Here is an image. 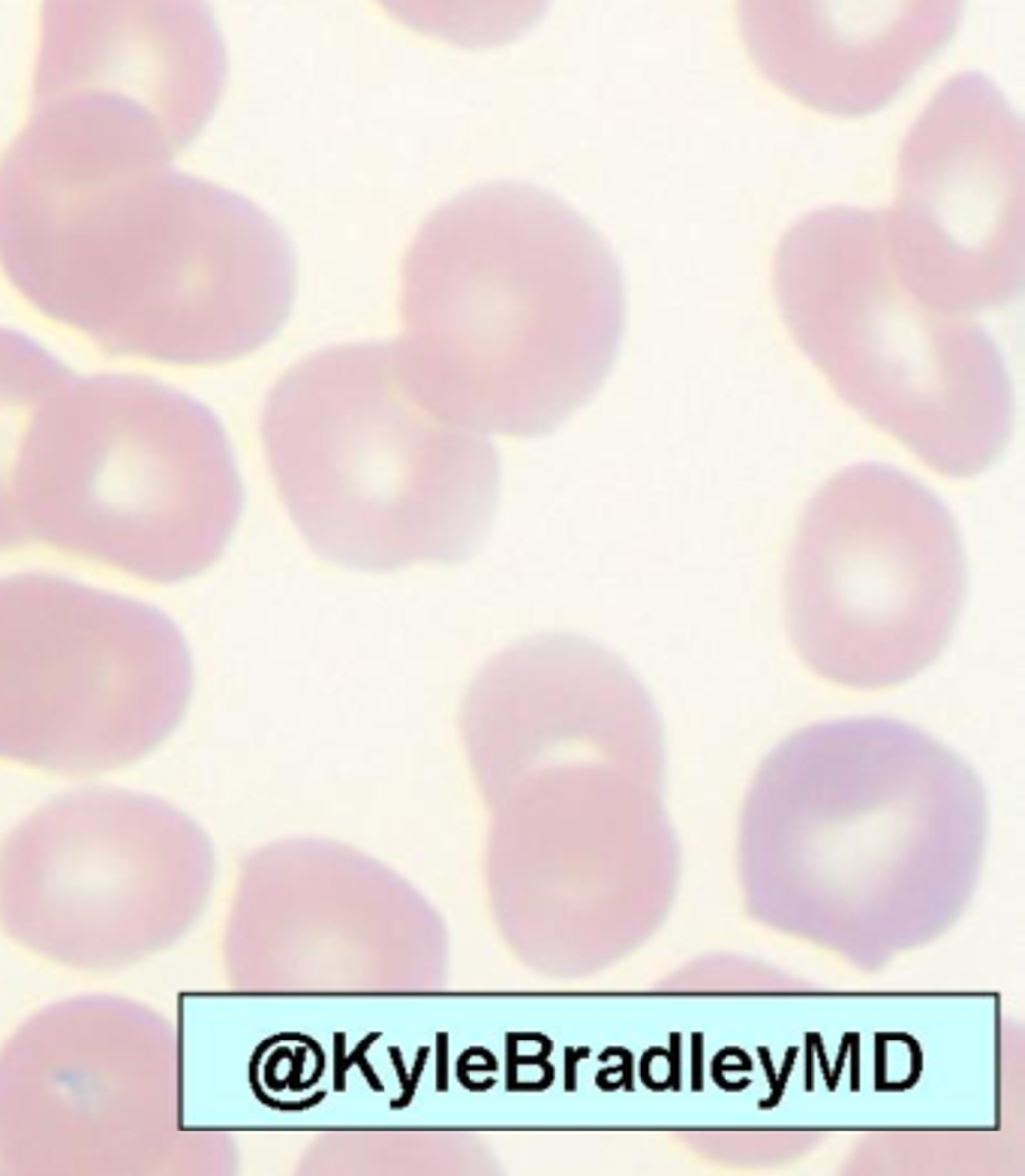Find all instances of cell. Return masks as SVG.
<instances>
[{
	"label": "cell",
	"mask_w": 1025,
	"mask_h": 1176,
	"mask_svg": "<svg viewBox=\"0 0 1025 1176\" xmlns=\"http://www.w3.org/2000/svg\"><path fill=\"white\" fill-rule=\"evenodd\" d=\"M668 990H807L810 984L779 972L764 960L734 957V953H710L704 960L683 963L662 981Z\"/></svg>",
	"instance_id": "20"
},
{
	"label": "cell",
	"mask_w": 1025,
	"mask_h": 1176,
	"mask_svg": "<svg viewBox=\"0 0 1025 1176\" xmlns=\"http://www.w3.org/2000/svg\"><path fill=\"white\" fill-rule=\"evenodd\" d=\"M484 894L527 972L590 981L655 939L683 881L665 782L577 765L530 776L487 806Z\"/></svg>",
	"instance_id": "7"
},
{
	"label": "cell",
	"mask_w": 1025,
	"mask_h": 1176,
	"mask_svg": "<svg viewBox=\"0 0 1025 1176\" xmlns=\"http://www.w3.org/2000/svg\"><path fill=\"white\" fill-rule=\"evenodd\" d=\"M458 734L484 806L577 765L668 776L655 698L623 656L574 632L527 635L493 653L461 698Z\"/></svg>",
	"instance_id": "14"
},
{
	"label": "cell",
	"mask_w": 1025,
	"mask_h": 1176,
	"mask_svg": "<svg viewBox=\"0 0 1025 1176\" xmlns=\"http://www.w3.org/2000/svg\"><path fill=\"white\" fill-rule=\"evenodd\" d=\"M397 352L412 389L452 421L542 436L608 380L626 289L608 241L559 196L484 184L418 229Z\"/></svg>",
	"instance_id": "3"
},
{
	"label": "cell",
	"mask_w": 1025,
	"mask_h": 1176,
	"mask_svg": "<svg viewBox=\"0 0 1025 1176\" xmlns=\"http://www.w3.org/2000/svg\"><path fill=\"white\" fill-rule=\"evenodd\" d=\"M16 494L28 545L151 584L208 572L244 514L219 418L135 374L69 371L34 418Z\"/></svg>",
	"instance_id": "5"
},
{
	"label": "cell",
	"mask_w": 1025,
	"mask_h": 1176,
	"mask_svg": "<svg viewBox=\"0 0 1025 1176\" xmlns=\"http://www.w3.org/2000/svg\"><path fill=\"white\" fill-rule=\"evenodd\" d=\"M902 283L947 314L992 311L1025 277L1022 121L981 72L941 85L911 127L882 214Z\"/></svg>",
	"instance_id": "13"
},
{
	"label": "cell",
	"mask_w": 1025,
	"mask_h": 1176,
	"mask_svg": "<svg viewBox=\"0 0 1025 1176\" xmlns=\"http://www.w3.org/2000/svg\"><path fill=\"white\" fill-rule=\"evenodd\" d=\"M175 157L124 109L34 106L0 157V271L112 355L229 364L283 328L296 253L262 208Z\"/></svg>",
	"instance_id": "1"
},
{
	"label": "cell",
	"mask_w": 1025,
	"mask_h": 1176,
	"mask_svg": "<svg viewBox=\"0 0 1025 1176\" xmlns=\"http://www.w3.org/2000/svg\"><path fill=\"white\" fill-rule=\"evenodd\" d=\"M418 34L461 48H496L524 37L551 0H380Z\"/></svg>",
	"instance_id": "19"
},
{
	"label": "cell",
	"mask_w": 1025,
	"mask_h": 1176,
	"mask_svg": "<svg viewBox=\"0 0 1025 1176\" xmlns=\"http://www.w3.org/2000/svg\"><path fill=\"white\" fill-rule=\"evenodd\" d=\"M223 972L244 996L439 993L452 939L394 866L340 840L283 837L241 860Z\"/></svg>",
	"instance_id": "12"
},
{
	"label": "cell",
	"mask_w": 1025,
	"mask_h": 1176,
	"mask_svg": "<svg viewBox=\"0 0 1025 1176\" xmlns=\"http://www.w3.org/2000/svg\"><path fill=\"white\" fill-rule=\"evenodd\" d=\"M262 443L289 521L334 566H452L493 527L496 449L412 389L397 343L331 346L289 367L265 398Z\"/></svg>",
	"instance_id": "4"
},
{
	"label": "cell",
	"mask_w": 1025,
	"mask_h": 1176,
	"mask_svg": "<svg viewBox=\"0 0 1025 1176\" xmlns=\"http://www.w3.org/2000/svg\"><path fill=\"white\" fill-rule=\"evenodd\" d=\"M966 0H740L764 76L815 112L860 118L891 106L954 40Z\"/></svg>",
	"instance_id": "16"
},
{
	"label": "cell",
	"mask_w": 1025,
	"mask_h": 1176,
	"mask_svg": "<svg viewBox=\"0 0 1025 1176\" xmlns=\"http://www.w3.org/2000/svg\"><path fill=\"white\" fill-rule=\"evenodd\" d=\"M493 1152L455 1131H343L304 1155L313 1173H487Z\"/></svg>",
	"instance_id": "18"
},
{
	"label": "cell",
	"mask_w": 1025,
	"mask_h": 1176,
	"mask_svg": "<svg viewBox=\"0 0 1025 1176\" xmlns=\"http://www.w3.org/2000/svg\"><path fill=\"white\" fill-rule=\"evenodd\" d=\"M181 1036L148 1002L66 996L0 1047V1173L223 1176L226 1131L184 1126Z\"/></svg>",
	"instance_id": "9"
},
{
	"label": "cell",
	"mask_w": 1025,
	"mask_h": 1176,
	"mask_svg": "<svg viewBox=\"0 0 1025 1176\" xmlns=\"http://www.w3.org/2000/svg\"><path fill=\"white\" fill-rule=\"evenodd\" d=\"M226 54L202 0H48L34 106L88 100L144 118L181 154L214 118Z\"/></svg>",
	"instance_id": "15"
},
{
	"label": "cell",
	"mask_w": 1025,
	"mask_h": 1176,
	"mask_svg": "<svg viewBox=\"0 0 1025 1176\" xmlns=\"http://www.w3.org/2000/svg\"><path fill=\"white\" fill-rule=\"evenodd\" d=\"M989 794L969 759L894 716L782 738L749 779L737 881L752 924L878 975L969 912Z\"/></svg>",
	"instance_id": "2"
},
{
	"label": "cell",
	"mask_w": 1025,
	"mask_h": 1176,
	"mask_svg": "<svg viewBox=\"0 0 1025 1176\" xmlns=\"http://www.w3.org/2000/svg\"><path fill=\"white\" fill-rule=\"evenodd\" d=\"M69 374L34 337L0 328V551L25 548L19 518V470L43 401Z\"/></svg>",
	"instance_id": "17"
},
{
	"label": "cell",
	"mask_w": 1025,
	"mask_h": 1176,
	"mask_svg": "<svg viewBox=\"0 0 1025 1176\" xmlns=\"http://www.w3.org/2000/svg\"><path fill=\"white\" fill-rule=\"evenodd\" d=\"M966 599L960 527L920 479L857 464L803 508L782 614L797 659L824 683L888 692L917 680L954 641Z\"/></svg>",
	"instance_id": "8"
},
{
	"label": "cell",
	"mask_w": 1025,
	"mask_h": 1176,
	"mask_svg": "<svg viewBox=\"0 0 1025 1176\" xmlns=\"http://www.w3.org/2000/svg\"><path fill=\"white\" fill-rule=\"evenodd\" d=\"M181 626L54 572L0 578V762L88 779L166 747L190 713Z\"/></svg>",
	"instance_id": "10"
},
{
	"label": "cell",
	"mask_w": 1025,
	"mask_h": 1176,
	"mask_svg": "<svg viewBox=\"0 0 1025 1176\" xmlns=\"http://www.w3.org/2000/svg\"><path fill=\"white\" fill-rule=\"evenodd\" d=\"M216 885V849L178 803L124 785L60 791L0 840V930L85 975L141 966L184 942Z\"/></svg>",
	"instance_id": "11"
},
{
	"label": "cell",
	"mask_w": 1025,
	"mask_h": 1176,
	"mask_svg": "<svg viewBox=\"0 0 1025 1176\" xmlns=\"http://www.w3.org/2000/svg\"><path fill=\"white\" fill-rule=\"evenodd\" d=\"M773 286L797 346L842 401L932 470L969 479L1004 452L1013 386L995 340L902 283L878 211L800 217L776 250Z\"/></svg>",
	"instance_id": "6"
}]
</instances>
